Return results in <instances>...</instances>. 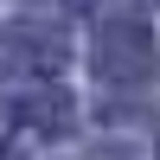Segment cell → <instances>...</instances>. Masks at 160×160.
I'll return each instance as SVG.
<instances>
[{"instance_id": "obj_1", "label": "cell", "mask_w": 160, "mask_h": 160, "mask_svg": "<svg viewBox=\"0 0 160 160\" xmlns=\"http://www.w3.org/2000/svg\"><path fill=\"white\" fill-rule=\"evenodd\" d=\"M96 71L109 77V83H141V77L154 71V38L141 32V26H109L96 45Z\"/></svg>"}]
</instances>
